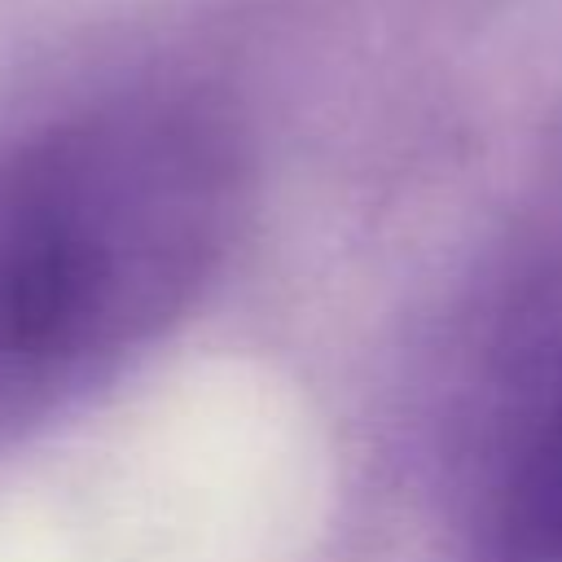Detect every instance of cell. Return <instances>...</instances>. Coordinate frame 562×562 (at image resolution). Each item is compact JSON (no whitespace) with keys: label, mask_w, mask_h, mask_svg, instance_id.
<instances>
[{"label":"cell","mask_w":562,"mask_h":562,"mask_svg":"<svg viewBox=\"0 0 562 562\" xmlns=\"http://www.w3.org/2000/svg\"><path fill=\"white\" fill-rule=\"evenodd\" d=\"M246 193L233 123L127 92L0 154V435L149 347L211 281Z\"/></svg>","instance_id":"6da1fadb"},{"label":"cell","mask_w":562,"mask_h":562,"mask_svg":"<svg viewBox=\"0 0 562 562\" xmlns=\"http://www.w3.org/2000/svg\"><path fill=\"white\" fill-rule=\"evenodd\" d=\"M457 496L474 562H562V325L501 347L465 422Z\"/></svg>","instance_id":"7a4b0ae2"}]
</instances>
